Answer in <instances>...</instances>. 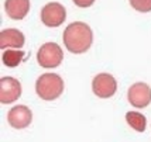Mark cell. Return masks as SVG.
<instances>
[{"label":"cell","mask_w":151,"mask_h":142,"mask_svg":"<svg viewBox=\"0 0 151 142\" xmlns=\"http://www.w3.org/2000/svg\"><path fill=\"white\" fill-rule=\"evenodd\" d=\"M62 39H64L65 48L69 52L83 54L92 46L93 32L88 24L82 21H76L65 28Z\"/></svg>","instance_id":"obj_1"},{"label":"cell","mask_w":151,"mask_h":142,"mask_svg":"<svg viewBox=\"0 0 151 142\" xmlns=\"http://www.w3.org/2000/svg\"><path fill=\"white\" fill-rule=\"evenodd\" d=\"M35 91L45 101L57 100L64 91V80L57 73H44L35 82Z\"/></svg>","instance_id":"obj_2"},{"label":"cell","mask_w":151,"mask_h":142,"mask_svg":"<svg viewBox=\"0 0 151 142\" xmlns=\"http://www.w3.org/2000/svg\"><path fill=\"white\" fill-rule=\"evenodd\" d=\"M64 59V52L55 42H47L37 52V61L41 68H57Z\"/></svg>","instance_id":"obj_3"},{"label":"cell","mask_w":151,"mask_h":142,"mask_svg":"<svg viewBox=\"0 0 151 142\" xmlns=\"http://www.w3.org/2000/svg\"><path fill=\"white\" fill-rule=\"evenodd\" d=\"M92 90L100 98H110L117 90V82L110 73H99L93 78Z\"/></svg>","instance_id":"obj_4"},{"label":"cell","mask_w":151,"mask_h":142,"mask_svg":"<svg viewBox=\"0 0 151 142\" xmlns=\"http://www.w3.org/2000/svg\"><path fill=\"white\" fill-rule=\"evenodd\" d=\"M127 98L133 107L144 108L151 103V87L143 82L132 84L127 93Z\"/></svg>","instance_id":"obj_5"},{"label":"cell","mask_w":151,"mask_h":142,"mask_svg":"<svg viewBox=\"0 0 151 142\" xmlns=\"http://www.w3.org/2000/svg\"><path fill=\"white\" fill-rule=\"evenodd\" d=\"M21 96V84L16 78L4 76L0 79V103L12 104Z\"/></svg>","instance_id":"obj_6"},{"label":"cell","mask_w":151,"mask_h":142,"mask_svg":"<svg viewBox=\"0 0 151 142\" xmlns=\"http://www.w3.org/2000/svg\"><path fill=\"white\" fill-rule=\"evenodd\" d=\"M66 19L65 7L59 3H48L41 10V21L47 27H59Z\"/></svg>","instance_id":"obj_7"},{"label":"cell","mask_w":151,"mask_h":142,"mask_svg":"<svg viewBox=\"0 0 151 142\" xmlns=\"http://www.w3.org/2000/svg\"><path fill=\"white\" fill-rule=\"evenodd\" d=\"M7 121L16 129L27 128L33 121V113L27 106H14L7 113Z\"/></svg>","instance_id":"obj_8"},{"label":"cell","mask_w":151,"mask_h":142,"mask_svg":"<svg viewBox=\"0 0 151 142\" xmlns=\"http://www.w3.org/2000/svg\"><path fill=\"white\" fill-rule=\"evenodd\" d=\"M24 35L20 32L17 28H6L0 32V48L6 51L7 48L10 49H20L24 45Z\"/></svg>","instance_id":"obj_9"},{"label":"cell","mask_w":151,"mask_h":142,"mask_svg":"<svg viewBox=\"0 0 151 142\" xmlns=\"http://www.w3.org/2000/svg\"><path fill=\"white\" fill-rule=\"evenodd\" d=\"M4 9H6V13L10 19L23 20L28 14L30 0H6Z\"/></svg>","instance_id":"obj_10"},{"label":"cell","mask_w":151,"mask_h":142,"mask_svg":"<svg viewBox=\"0 0 151 142\" xmlns=\"http://www.w3.org/2000/svg\"><path fill=\"white\" fill-rule=\"evenodd\" d=\"M126 121L132 127L133 129H136L137 132H144L145 125H147V120L145 117L138 113V111H129L126 113Z\"/></svg>","instance_id":"obj_11"},{"label":"cell","mask_w":151,"mask_h":142,"mask_svg":"<svg viewBox=\"0 0 151 142\" xmlns=\"http://www.w3.org/2000/svg\"><path fill=\"white\" fill-rule=\"evenodd\" d=\"M23 56H24V52L20 49H6L3 52L1 61L7 68H16L23 61Z\"/></svg>","instance_id":"obj_12"},{"label":"cell","mask_w":151,"mask_h":142,"mask_svg":"<svg viewBox=\"0 0 151 142\" xmlns=\"http://www.w3.org/2000/svg\"><path fill=\"white\" fill-rule=\"evenodd\" d=\"M130 4L134 10H137L140 13L151 11V0H130Z\"/></svg>","instance_id":"obj_13"},{"label":"cell","mask_w":151,"mask_h":142,"mask_svg":"<svg viewBox=\"0 0 151 142\" xmlns=\"http://www.w3.org/2000/svg\"><path fill=\"white\" fill-rule=\"evenodd\" d=\"M73 3L76 4L78 7H82V9H85V7H91L95 3V0H73Z\"/></svg>","instance_id":"obj_14"}]
</instances>
